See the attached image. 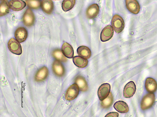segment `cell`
I'll list each match as a JSON object with an SVG mask.
<instances>
[{
  "instance_id": "cell-3",
  "label": "cell",
  "mask_w": 157,
  "mask_h": 117,
  "mask_svg": "<svg viewBox=\"0 0 157 117\" xmlns=\"http://www.w3.org/2000/svg\"><path fill=\"white\" fill-rule=\"evenodd\" d=\"M79 87L77 84H73L67 90L65 95V99L69 101L74 100L79 94Z\"/></svg>"
},
{
  "instance_id": "cell-20",
  "label": "cell",
  "mask_w": 157,
  "mask_h": 117,
  "mask_svg": "<svg viewBox=\"0 0 157 117\" xmlns=\"http://www.w3.org/2000/svg\"><path fill=\"white\" fill-rule=\"evenodd\" d=\"M77 53L79 56L87 59L90 58L91 55L90 49L88 47L84 46L78 48Z\"/></svg>"
},
{
  "instance_id": "cell-22",
  "label": "cell",
  "mask_w": 157,
  "mask_h": 117,
  "mask_svg": "<svg viewBox=\"0 0 157 117\" xmlns=\"http://www.w3.org/2000/svg\"><path fill=\"white\" fill-rule=\"evenodd\" d=\"M10 6L8 1H2L0 5V16L2 17L9 13L10 12Z\"/></svg>"
},
{
  "instance_id": "cell-23",
  "label": "cell",
  "mask_w": 157,
  "mask_h": 117,
  "mask_svg": "<svg viewBox=\"0 0 157 117\" xmlns=\"http://www.w3.org/2000/svg\"><path fill=\"white\" fill-rule=\"evenodd\" d=\"M52 55L57 60L60 62H66L67 59L63 54L62 51L60 49L54 50L52 53Z\"/></svg>"
},
{
  "instance_id": "cell-8",
  "label": "cell",
  "mask_w": 157,
  "mask_h": 117,
  "mask_svg": "<svg viewBox=\"0 0 157 117\" xmlns=\"http://www.w3.org/2000/svg\"><path fill=\"white\" fill-rule=\"evenodd\" d=\"M113 30L111 26H107L102 30L101 32V41L102 42H105L109 41L113 37Z\"/></svg>"
},
{
  "instance_id": "cell-6",
  "label": "cell",
  "mask_w": 157,
  "mask_h": 117,
  "mask_svg": "<svg viewBox=\"0 0 157 117\" xmlns=\"http://www.w3.org/2000/svg\"><path fill=\"white\" fill-rule=\"evenodd\" d=\"M35 17L33 12L30 9L25 11L23 17V23L26 27H30L33 26L35 22Z\"/></svg>"
},
{
  "instance_id": "cell-5",
  "label": "cell",
  "mask_w": 157,
  "mask_h": 117,
  "mask_svg": "<svg viewBox=\"0 0 157 117\" xmlns=\"http://www.w3.org/2000/svg\"><path fill=\"white\" fill-rule=\"evenodd\" d=\"M110 90V85L108 83L103 84L100 86L98 90V95L101 101H103L108 97Z\"/></svg>"
},
{
  "instance_id": "cell-16",
  "label": "cell",
  "mask_w": 157,
  "mask_h": 117,
  "mask_svg": "<svg viewBox=\"0 0 157 117\" xmlns=\"http://www.w3.org/2000/svg\"><path fill=\"white\" fill-rule=\"evenodd\" d=\"M75 83L79 87L81 91L86 92L88 90V86L85 78L81 75L77 76L75 80Z\"/></svg>"
},
{
  "instance_id": "cell-10",
  "label": "cell",
  "mask_w": 157,
  "mask_h": 117,
  "mask_svg": "<svg viewBox=\"0 0 157 117\" xmlns=\"http://www.w3.org/2000/svg\"><path fill=\"white\" fill-rule=\"evenodd\" d=\"M99 12V7L98 4H95L91 5L86 10V17L89 19H94L98 15Z\"/></svg>"
},
{
  "instance_id": "cell-19",
  "label": "cell",
  "mask_w": 157,
  "mask_h": 117,
  "mask_svg": "<svg viewBox=\"0 0 157 117\" xmlns=\"http://www.w3.org/2000/svg\"><path fill=\"white\" fill-rule=\"evenodd\" d=\"M113 107L117 111L122 113H127L129 111L127 104L123 101L116 102L114 105Z\"/></svg>"
},
{
  "instance_id": "cell-9",
  "label": "cell",
  "mask_w": 157,
  "mask_h": 117,
  "mask_svg": "<svg viewBox=\"0 0 157 117\" xmlns=\"http://www.w3.org/2000/svg\"><path fill=\"white\" fill-rule=\"evenodd\" d=\"M126 5L128 9L132 13L137 14L140 10V6L136 0H126Z\"/></svg>"
},
{
  "instance_id": "cell-7",
  "label": "cell",
  "mask_w": 157,
  "mask_h": 117,
  "mask_svg": "<svg viewBox=\"0 0 157 117\" xmlns=\"http://www.w3.org/2000/svg\"><path fill=\"white\" fill-rule=\"evenodd\" d=\"M136 91V86L133 81H130L125 86L123 91L124 96L126 98H129L133 96Z\"/></svg>"
},
{
  "instance_id": "cell-24",
  "label": "cell",
  "mask_w": 157,
  "mask_h": 117,
  "mask_svg": "<svg viewBox=\"0 0 157 117\" xmlns=\"http://www.w3.org/2000/svg\"><path fill=\"white\" fill-rule=\"evenodd\" d=\"M113 101V97L111 92L108 97L101 102L102 108L107 109L109 108L112 105Z\"/></svg>"
},
{
  "instance_id": "cell-27",
  "label": "cell",
  "mask_w": 157,
  "mask_h": 117,
  "mask_svg": "<svg viewBox=\"0 0 157 117\" xmlns=\"http://www.w3.org/2000/svg\"><path fill=\"white\" fill-rule=\"evenodd\" d=\"M118 113L113 112H110L107 114L105 117H119Z\"/></svg>"
},
{
  "instance_id": "cell-25",
  "label": "cell",
  "mask_w": 157,
  "mask_h": 117,
  "mask_svg": "<svg viewBox=\"0 0 157 117\" xmlns=\"http://www.w3.org/2000/svg\"><path fill=\"white\" fill-rule=\"evenodd\" d=\"M75 3V0H70V1L64 0L62 3V9L64 12L68 11L73 8Z\"/></svg>"
},
{
  "instance_id": "cell-4",
  "label": "cell",
  "mask_w": 157,
  "mask_h": 117,
  "mask_svg": "<svg viewBox=\"0 0 157 117\" xmlns=\"http://www.w3.org/2000/svg\"><path fill=\"white\" fill-rule=\"evenodd\" d=\"M8 48L12 53L20 55L22 53V49L19 43L14 38L10 39L8 43Z\"/></svg>"
},
{
  "instance_id": "cell-12",
  "label": "cell",
  "mask_w": 157,
  "mask_h": 117,
  "mask_svg": "<svg viewBox=\"0 0 157 117\" xmlns=\"http://www.w3.org/2000/svg\"><path fill=\"white\" fill-rule=\"evenodd\" d=\"M52 69L54 73L57 76L61 77L64 74V66L60 61L57 60L55 61L52 64Z\"/></svg>"
},
{
  "instance_id": "cell-14",
  "label": "cell",
  "mask_w": 157,
  "mask_h": 117,
  "mask_svg": "<svg viewBox=\"0 0 157 117\" xmlns=\"http://www.w3.org/2000/svg\"><path fill=\"white\" fill-rule=\"evenodd\" d=\"M10 8L13 10L19 11L22 10L26 6V4L21 0H12L9 2Z\"/></svg>"
},
{
  "instance_id": "cell-26",
  "label": "cell",
  "mask_w": 157,
  "mask_h": 117,
  "mask_svg": "<svg viewBox=\"0 0 157 117\" xmlns=\"http://www.w3.org/2000/svg\"><path fill=\"white\" fill-rule=\"evenodd\" d=\"M27 5L32 9H37L40 8L41 4L39 1H25Z\"/></svg>"
},
{
  "instance_id": "cell-11",
  "label": "cell",
  "mask_w": 157,
  "mask_h": 117,
  "mask_svg": "<svg viewBox=\"0 0 157 117\" xmlns=\"http://www.w3.org/2000/svg\"><path fill=\"white\" fill-rule=\"evenodd\" d=\"M28 36L27 31L23 27L18 28L15 33V36L16 40L20 43L24 42L27 39Z\"/></svg>"
},
{
  "instance_id": "cell-21",
  "label": "cell",
  "mask_w": 157,
  "mask_h": 117,
  "mask_svg": "<svg viewBox=\"0 0 157 117\" xmlns=\"http://www.w3.org/2000/svg\"><path fill=\"white\" fill-rule=\"evenodd\" d=\"M73 62L76 66L81 68L86 67L88 63L87 59L79 56L74 57L73 58Z\"/></svg>"
},
{
  "instance_id": "cell-1",
  "label": "cell",
  "mask_w": 157,
  "mask_h": 117,
  "mask_svg": "<svg viewBox=\"0 0 157 117\" xmlns=\"http://www.w3.org/2000/svg\"><path fill=\"white\" fill-rule=\"evenodd\" d=\"M155 97L154 94L149 93L143 98L140 105L142 110H146L151 108L155 102Z\"/></svg>"
},
{
  "instance_id": "cell-15",
  "label": "cell",
  "mask_w": 157,
  "mask_h": 117,
  "mask_svg": "<svg viewBox=\"0 0 157 117\" xmlns=\"http://www.w3.org/2000/svg\"><path fill=\"white\" fill-rule=\"evenodd\" d=\"M41 7L43 10L46 14L50 15L54 9L53 1L51 0H44L41 2Z\"/></svg>"
},
{
  "instance_id": "cell-13",
  "label": "cell",
  "mask_w": 157,
  "mask_h": 117,
  "mask_svg": "<svg viewBox=\"0 0 157 117\" xmlns=\"http://www.w3.org/2000/svg\"><path fill=\"white\" fill-rule=\"evenodd\" d=\"M145 86L147 90L150 93L153 94L157 89V83L152 78H147L146 81Z\"/></svg>"
},
{
  "instance_id": "cell-17",
  "label": "cell",
  "mask_w": 157,
  "mask_h": 117,
  "mask_svg": "<svg viewBox=\"0 0 157 117\" xmlns=\"http://www.w3.org/2000/svg\"><path fill=\"white\" fill-rule=\"evenodd\" d=\"M48 75V70L46 67L41 68L36 73L35 80L38 82L43 81L46 79Z\"/></svg>"
},
{
  "instance_id": "cell-2",
  "label": "cell",
  "mask_w": 157,
  "mask_h": 117,
  "mask_svg": "<svg viewBox=\"0 0 157 117\" xmlns=\"http://www.w3.org/2000/svg\"><path fill=\"white\" fill-rule=\"evenodd\" d=\"M113 29L117 33H121L124 27V22L122 17L117 15L113 16L112 20Z\"/></svg>"
},
{
  "instance_id": "cell-18",
  "label": "cell",
  "mask_w": 157,
  "mask_h": 117,
  "mask_svg": "<svg viewBox=\"0 0 157 117\" xmlns=\"http://www.w3.org/2000/svg\"><path fill=\"white\" fill-rule=\"evenodd\" d=\"M61 50L63 55L67 58H71L74 55V51L72 46L67 42L63 44Z\"/></svg>"
}]
</instances>
